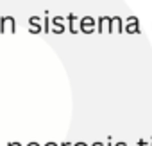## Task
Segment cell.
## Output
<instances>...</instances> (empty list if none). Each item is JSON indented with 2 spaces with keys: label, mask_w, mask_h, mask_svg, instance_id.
Segmentation results:
<instances>
[{
  "label": "cell",
  "mask_w": 152,
  "mask_h": 146,
  "mask_svg": "<svg viewBox=\"0 0 152 146\" xmlns=\"http://www.w3.org/2000/svg\"><path fill=\"white\" fill-rule=\"evenodd\" d=\"M0 32L6 34V32H11L15 34L16 32V22L13 16H2L0 18Z\"/></svg>",
  "instance_id": "6da1fadb"
},
{
  "label": "cell",
  "mask_w": 152,
  "mask_h": 146,
  "mask_svg": "<svg viewBox=\"0 0 152 146\" xmlns=\"http://www.w3.org/2000/svg\"><path fill=\"white\" fill-rule=\"evenodd\" d=\"M79 30L84 32V34L95 32V18L93 16H83L79 20Z\"/></svg>",
  "instance_id": "7a4b0ae2"
},
{
  "label": "cell",
  "mask_w": 152,
  "mask_h": 146,
  "mask_svg": "<svg viewBox=\"0 0 152 146\" xmlns=\"http://www.w3.org/2000/svg\"><path fill=\"white\" fill-rule=\"evenodd\" d=\"M107 32H109V34H113V32L122 34V32H124V22H122V18H120V16H111Z\"/></svg>",
  "instance_id": "3957f363"
},
{
  "label": "cell",
  "mask_w": 152,
  "mask_h": 146,
  "mask_svg": "<svg viewBox=\"0 0 152 146\" xmlns=\"http://www.w3.org/2000/svg\"><path fill=\"white\" fill-rule=\"evenodd\" d=\"M124 30L127 34H140V20L136 16H129L127 18V25L124 27Z\"/></svg>",
  "instance_id": "277c9868"
},
{
  "label": "cell",
  "mask_w": 152,
  "mask_h": 146,
  "mask_svg": "<svg viewBox=\"0 0 152 146\" xmlns=\"http://www.w3.org/2000/svg\"><path fill=\"white\" fill-rule=\"evenodd\" d=\"M66 30L64 27V18L63 16H54L52 18V32L54 34H63Z\"/></svg>",
  "instance_id": "5b68a950"
},
{
  "label": "cell",
  "mask_w": 152,
  "mask_h": 146,
  "mask_svg": "<svg viewBox=\"0 0 152 146\" xmlns=\"http://www.w3.org/2000/svg\"><path fill=\"white\" fill-rule=\"evenodd\" d=\"M66 20H68V30H70L72 34H77V32H79L77 22H79L81 18H77L75 14H68V16H66Z\"/></svg>",
  "instance_id": "8992f818"
},
{
  "label": "cell",
  "mask_w": 152,
  "mask_h": 146,
  "mask_svg": "<svg viewBox=\"0 0 152 146\" xmlns=\"http://www.w3.org/2000/svg\"><path fill=\"white\" fill-rule=\"evenodd\" d=\"M109 16H100L99 18V25H97V32L99 34H102V32H106L107 29H109Z\"/></svg>",
  "instance_id": "52a82bcc"
},
{
  "label": "cell",
  "mask_w": 152,
  "mask_h": 146,
  "mask_svg": "<svg viewBox=\"0 0 152 146\" xmlns=\"http://www.w3.org/2000/svg\"><path fill=\"white\" fill-rule=\"evenodd\" d=\"M29 25H31V27H43L39 16H31V18H29Z\"/></svg>",
  "instance_id": "ba28073f"
},
{
  "label": "cell",
  "mask_w": 152,
  "mask_h": 146,
  "mask_svg": "<svg viewBox=\"0 0 152 146\" xmlns=\"http://www.w3.org/2000/svg\"><path fill=\"white\" fill-rule=\"evenodd\" d=\"M43 30H45V32H50V20H48V14L45 16V22H43Z\"/></svg>",
  "instance_id": "9c48e42d"
},
{
  "label": "cell",
  "mask_w": 152,
  "mask_h": 146,
  "mask_svg": "<svg viewBox=\"0 0 152 146\" xmlns=\"http://www.w3.org/2000/svg\"><path fill=\"white\" fill-rule=\"evenodd\" d=\"M43 30V27H29V32L31 34H39Z\"/></svg>",
  "instance_id": "30bf717a"
},
{
  "label": "cell",
  "mask_w": 152,
  "mask_h": 146,
  "mask_svg": "<svg viewBox=\"0 0 152 146\" xmlns=\"http://www.w3.org/2000/svg\"><path fill=\"white\" fill-rule=\"evenodd\" d=\"M138 146H152L150 141H138Z\"/></svg>",
  "instance_id": "8fae6325"
},
{
  "label": "cell",
  "mask_w": 152,
  "mask_h": 146,
  "mask_svg": "<svg viewBox=\"0 0 152 146\" xmlns=\"http://www.w3.org/2000/svg\"><path fill=\"white\" fill-rule=\"evenodd\" d=\"M72 146H88L86 142H83V141H79V142H75V144H72Z\"/></svg>",
  "instance_id": "7c38bea8"
},
{
  "label": "cell",
  "mask_w": 152,
  "mask_h": 146,
  "mask_svg": "<svg viewBox=\"0 0 152 146\" xmlns=\"http://www.w3.org/2000/svg\"><path fill=\"white\" fill-rule=\"evenodd\" d=\"M7 146H22V144H20V142H18V141H13V142H9V144H7Z\"/></svg>",
  "instance_id": "4fadbf2b"
},
{
  "label": "cell",
  "mask_w": 152,
  "mask_h": 146,
  "mask_svg": "<svg viewBox=\"0 0 152 146\" xmlns=\"http://www.w3.org/2000/svg\"><path fill=\"white\" fill-rule=\"evenodd\" d=\"M115 146H127V144H125V141H118V142H116Z\"/></svg>",
  "instance_id": "5bb4252c"
},
{
  "label": "cell",
  "mask_w": 152,
  "mask_h": 146,
  "mask_svg": "<svg viewBox=\"0 0 152 146\" xmlns=\"http://www.w3.org/2000/svg\"><path fill=\"white\" fill-rule=\"evenodd\" d=\"M45 146H59V144H57V142H54V141H50V142H47Z\"/></svg>",
  "instance_id": "9a60e30c"
},
{
  "label": "cell",
  "mask_w": 152,
  "mask_h": 146,
  "mask_svg": "<svg viewBox=\"0 0 152 146\" xmlns=\"http://www.w3.org/2000/svg\"><path fill=\"white\" fill-rule=\"evenodd\" d=\"M27 146H39V142H36V141H32V142H29Z\"/></svg>",
  "instance_id": "2e32d148"
},
{
  "label": "cell",
  "mask_w": 152,
  "mask_h": 146,
  "mask_svg": "<svg viewBox=\"0 0 152 146\" xmlns=\"http://www.w3.org/2000/svg\"><path fill=\"white\" fill-rule=\"evenodd\" d=\"M91 146H104V144H102V142H99V141H97V142H93V144H91Z\"/></svg>",
  "instance_id": "e0dca14e"
}]
</instances>
